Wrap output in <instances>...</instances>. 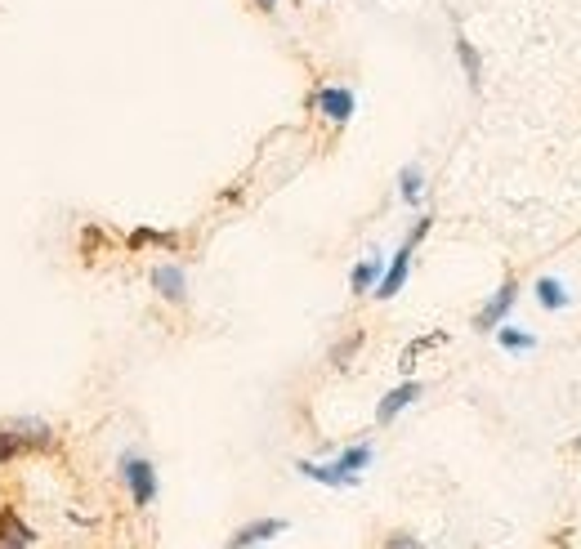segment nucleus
<instances>
[{
  "label": "nucleus",
  "mask_w": 581,
  "mask_h": 549,
  "mask_svg": "<svg viewBox=\"0 0 581 549\" xmlns=\"http://www.w3.org/2000/svg\"><path fill=\"white\" fill-rule=\"evenodd\" d=\"M121 483H126L130 500H135L139 509H148L152 500H157V469H152V460L135 456V451L121 456Z\"/></svg>",
  "instance_id": "2"
},
{
  "label": "nucleus",
  "mask_w": 581,
  "mask_h": 549,
  "mask_svg": "<svg viewBox=\"0 0 581 549\" xmlns=\"http://www.w3.org/2000/svg\"><path fill=\"white\" fill-rule=\"evenodd\" d=\"M514 300H519V282H514V277H506V282H501V291L479 308V317H474V331H492V326H501L510 317Z\"/></svg>",
  "instance_id": "6"
},
{
  "label": "nucleus",
  "mask_w": 581,
  "mask_h": 549,
  "mask_svg": "<svg viewBox=\"0 0 581 549\" xmlns=\"http://www.w3.org/2000/svg\"><path fill=\"white\" fill-rule=\"evenodd\" d=\"M532 295H537V304L546 308V313H559V308L568 304V291L555 282V277H537V286H532Z\"/></svg>",
  "instance_id": "13"
},
{
  "label": "nucleus",
  "mask_w": 581,
  "mask_h": 549,
  "mask_svg": "<svg viewBox=\"0 0 581 549\" xmlns=\"http://www.w3.org/2000/svg\"><path fill=\"white\" fill-rule=\"evenodd\" d=\"M18 456H27V447L18 442V433L5 425V429H0V465H14Z\"/></svg>",
  "instance_id": "16"
},
{
  "label": "nucleus",
  "mask_w": 581,
  "mask_h": 549,
  "mask_svg": "<svg viewBox=\"0 0 581 549\" xmlns=\"http://www.w3.org/2000/svg\"><path fill=\"white\" fill-rule=\"evenodd\" d=\"M380 277H385V259H380V255L358 259V264H354V273H349V291H354V295L376 291V282H380Z\"/></svg>",
  "instance_id": "11"
},
{
  "label": "nucleus",
  "mask_w": 581,
  "mask_h": 549,
  "mask_svg": "<svg viewBox=\"0 0 581 549\" xmlns=\"http://www.w3.org/2000/svg\"><path fill=\"white\" fill-rule=\"evenodd\" d=\"M255 9H264V14H273V9H278V0H255Z\"/></svg>",
  "instance_id": "20"
},
{
  "label": "nucleus",
  "mask_w": 581,
  "mask_h": 549,
  "mask_svg": "<svg viewBox=\"0 0 581 549\" xmlns=\"http://www.w3.org/2000/svg\"><path fill=\"white\" fill-rule=\"evenodd\" d=\"M309 108H313V112H322L327 121L345 125L349 117H354L358 99H354V90H349V85H322V90H313V94H309Z\"/></svg>",
  "instance_id": "3"
},
{
  "label": "nucleus",
  "mask_w": 581,
  "mask_h": 549,
  "mask_svg": "<svg viewBox=\"0 0 581 549\" xmlns=\"http://www.w3.org/2000/svg\"><path fill=\"white\" fill-rule=\"evenodd\" d=\"M456 59H461V72H465V81H470V90H483V59L465 36H456Z\"/></svg>",
  "instance_id": "12"
},
{
  "label": "nucleus",
  "mask_w": 581,
  "mask_h": 549,
  "mask_svg": "<svg viewBox=\"0 0 581 549\" xmlns=\"http://www.w3.org/2000/svg\"><path fill=\"white\" fill-rule=\"evenodd\" d=\"M497 340H501V349H506V353H532V349H537V340H532L528 331H510V326L497 335Z\"/></svg>",
  "instance_id": "17"
},
{
  "label": "nucleus",
  "mask_w": 581,
  "mask_h": 549,
  "mask_svg": "<svg viewBox=\"0 0 581 549\" xmlns=\"http://www.w3.org/2000/svg\"><path fill=\"white\" fill-rule=\"evenodd\" d=\"M389 549H421V541L407 536V532H394V536H389Z\"/></svg>",
  "instance_id": "19"
},
{
  "label": "nucleus",
  "mask_w": 581,
  "mask_h": 549,
  "mask_svg": "<svg viewBox=\"0 0 581 549\" xmlns=\"http://www.w3.org/2000/svg\"><path fill=\"white\" fill-rule=\"evenodd\" d=\"M9 429L18 433V442L27 447V456H45V451L59 447V433H54V425L41 420V416H18V420H9Z\"/></svg>",
  "instance_id": "4"
},
{
  "label": "nucleus",
  "mask_w": 581,
  "mask_h": 549,
  "mask_svg": "<svg viewBox=\"0 0 581 549\" xmlns=\"http://www.w3.org/2000/svg\"><path fill=\"white\" fill-rule=\"evenodd\" d=\"M577 451H581V438H577Z\"/></svg>",
  "instance_id": "21"
},
{
  "label": "nucleus",
  "mask_w": 581,
  "mask_h": 549,
  "mask_svg": "<svg viewBox=\"0 0 581 549\" xmlns=\"http://www.w3.org/2000/svg\"><path fill=\"white\" fill-rule=\"evenodd\" d=\"M139 246H161V250H175L179 237L175 233H152V228H139V233H130V250Z\"/></svg>",
  "instance_id": "15"
},
{
  "label": "nucleus",
  "mask_w": 581,
  "mask_h": 549,
  "mask_svg": "<svg viewBox=\"0 0 581 549\" xmlns=\"http://www.w3.org/2000/svg\"><path fill=\"white\" fill-rule=\"evenodd\" d=\"M412 255H416V242H412V237H407V242L394 250V259H389L385 277H380V282H376V295H380V300H394V295L407 286V273H412Z\"/></svg>",
  "instance_id": "5"
},
{
  "label": "nucleus",
  "mask_w": 581,
  "mask_h": 549,
  "mask_svg": "<svg viewBox=\"0 0 581 549\" xmlns=\"http://www.w3.org/2000/svg\"><path fill=\"white\" fill-rule=\"evenodd\" d=\"M421 192H425L421 166H403V170H398V197H403L407 206H421Z\"/></svg>",
  "instance_id": "14"
},
{
  "label": "nucleus",
  "mask_w": 581,
  "mask_h": 549,
  "mask_svg": "<svg viewBox=\"0 0 581 549\" xmlns=\"http://www.w3.org/2000/svg\"><path fill=\"white\" fill-rule=\"evenodd\" d=\"M148 282H152V291H157L166 304H184L188 300V273L179 264H157L148 273Z\"/></svg>",
  "instance_id": "7"
},
{
  "label": "nucleus",
  "mask_w": 581,
  "mask_h": 549,
  "mask_svg": "<svg viewBox=\"0 0 581 549\" xmlns=\"http://www.w3.org/2000/svg\"><path fill=\"white\" fill-rule=\"evenodd\" d=\"M376 460V451H371V442H354V447H345L340 451L331 465H313V460H300V474L304 478H313V483H322V487H358V474Z\"/></svg>",
  "instance_id": "1"
},
{
  "label": "nucleus",
  "mask_w": 581,
  "mask_h": 549,
  "mask_svg": "<svg viewBox=\"0 0 581 549\" xmlns=\"http://www.w3.org/2000/svg\"><path fill=\"white\" fill-rule=\"evenodd\" d=\"M36 532L14 514V509H0V549H32Z\"/></svg>",
  "instance_id": "10"
},
{
  "label": "nucleus",
  "mask_w": 581,
  "mask_h": 549,
  "mask_svg": "<svg viewBox=\"0 0 581 549\" xmlns=\"http://www.w3.org/2000/svg\"><path fill=\"white\" fill-rule=\"evenodd\" d=\"M358 349H363V331H354L349 340H340L336 349H331V366H349V358H354Z\"/></svg>",
  "instance_id": "18"
},
{
  "label": "nucleus",
  "mask_w": 581,
  "mask_h": 549,
  "mask_svg": "<svg viewBox=\"0 0 581 549\" xmlns=\"http://www.w3.org/2000/svg\"><path fill=\"white\" fill-rule=\"evenodd\" d=\"M416 398H421V384H416V380H403L398 389H389L385 398H380V407H376V425H394V420L403 416Z\"/></svg>",
  "instance_id": "9"
},
{
  "label": "nucleus",
  "mask_w": 581,
  "mask_h": 549,
  "mask_svg": "<svg viewBox=\"0 0 581 549\" xmlns=\"http://www.w3.org/2000/svg\"><path fill=\"white\" fill-rule=\"evenodd\" d=\"M282 532H287V518H255V523L237 527L233 541H228L224 549H255V545L273 541V536H282Z\"/></svg>",
  "instance_id": "8"
}]
</instances>
